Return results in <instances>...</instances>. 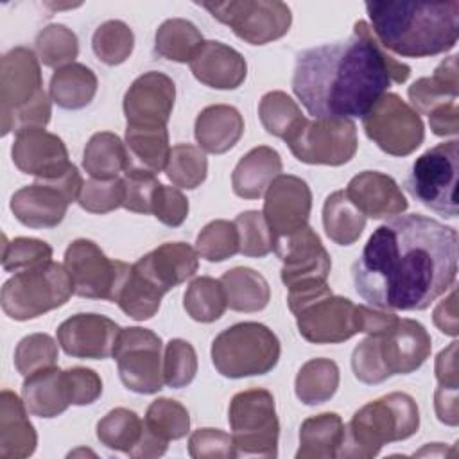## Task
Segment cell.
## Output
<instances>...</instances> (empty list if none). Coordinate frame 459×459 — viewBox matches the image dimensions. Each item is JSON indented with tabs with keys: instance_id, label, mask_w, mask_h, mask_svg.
Returning a JSON list of instances; mask_svg holds the SVG:
<instances>
[{
	"instance_id": "obj_7",
	"label": "cell",
	"mask_w": 459,
	"mask_h": 459,
	"mask_svg": "<svg viewBox=\"0 0 459 459\" xmlns=\"http://www.w3.org/2000/svg\"><path fill=\"white\" fill-rule=\"evenodd\" d=\"M280 351V341L269 326L244 321L222 330L213 339L212 362L226 378L256 377L276 368Z\"/></svg>"
},
{
	"instance_id": "obj_38",
	"label": "cell",
	"mask_w": 459,
	"mask_h": 459,
	"mask_svg": "<svg viewBox=\"0 0 459 459\" xmlns=\"http://www.w3.org/2000/svg\"><path fill=\"white\" fill-rule=\"evenodd\" d=\"M203 41L201 30L192 22L185 18H169L156 30L154 50L169 61L190 63Z\"/></svg>"
},
{
	"instance_id": "obj_36",
	"label": "cell",
	"mask_w": 459,
	"mask_h": 459,
	"mask_svg": "<svg viewBox=\"0 0 459 459\" xmlns=\"http://www.w3.org/2000/svg\"><path fill=\"white\" fill-rule=\"evenodd\" d=\"M126 147L142 169L151 172L165 170L172 149L167 126H126Z\"/></svg>"
},
{
	"instance_id": "obj_58",
	"label": "cell",
	"mask_w": 459,
	"mask_h": 459,
	"mask_svg": "<svg viewBox=\"0 0 459 459\" xmlns=\"http://www.w3.org/2000/svg\"><path fill=\"white\" fill-rule=\"evenodd\" d=\"M429 126L436 136H455L459 133L457 100L443 104L429 113Z\"/></svg>"
},
{
	"instance_id": "obj_37",
	"label": "cell",
	"mask_w": 459,
	"mask_h": 459,
	"mask_svg": "<svg viewBox=\"0 0 459 459\" xmlns=\"http://www.w3.org/2000/svg\"><path fill=\"white\" fill-rule=\"evenodd\" d=\"M339 387V368L330 359L307 360L294 382L296 396L305 405H319L328 402Z\"/></svg>"
},
{
	"instance_id": "obj_53",
	"label": "cell",
	"mask_w": 459,
	"mask_h": 459,
	"mask_svg": "<svg viewBox=\"0 0 459 459\" xmlns=\"http://www.w3.org/2000/svg\"><path fill=\"white\" fill-rule=\"evenodd\" d=\"M124 181L115 179H88L79 194V206L90 213H109L124 204Z\"/></svg>"
},
{
	"instance_id": "obj_57",
	"label": "cell",
	"mask_w": 459,
	"mask_h": 459,
	"mask_svg": "<svg viewBox=\"0 0 459 459\" xmlns=\"http://www.w3.org/2000/svg\"><path fill=\"white\" fill-rule=\"evenodd\" d=\"M457 341L450 342L445 350H441L436 357L434 373L437 384L443 387L459 389V369H457Z\"/></svg>"
},
{
	"instance_id": "obj_10",
	"label": "cell",
	"mask_w": 459,
	"mask_h": 459,
	"mask_svg": "<svg viewBox=\"0 0 459 459\" xmlns=\"http://www.w3.org/2000/svg\"><path fill=\"white\" fill-rule=\"evenodd\" d=\"M228 421L237 455H278L280 421L274 396L267 389H246L237 393L228 409Z\"/></svg>"
},
{
	"instance_id": "obj_25",
	"label": "cell",
	"mask_w": 459,
	"mask_h": 459,
	"mask_svg": "<svg viewBox=\"0 0 459 459\" xmlns=\"http://www.w3.org/2000/svg\"><path fill=\"white\" fill-rule=\"evenodd\" d=\"M194 77L208 88L235 90L247 75V63L244 56L230 45L221 41H203L190 61Z\"/></svg>"
},
{
	"instance_id": "obj_47",
	"label": "cell",
	"mask_w": 459,
	"mask_h": 459,
	"mask_svg": "<svg viewBox=\"0 0 459 459\" xmlns=\"http://www.w3.org/2000/svg\"><path fill=\"white\" fill-rule=\"evenodd\" d=\"M195 251L208 262H222L238 253V231L235 222L217 219L208 222L195 238Z\"/></svg>"
},
{
	"instance_id": "obj_40",
	"label": "cell",
	"mask_w": 459,
	"mask_h": 459,
	"mask_svg": "<svg viewBox=\"0 0 459 459\" xmlns=\"http://www.w3.org/2000/svg\"><path fill=\"white\" fill-rule=\"evenodd\" d=\"M183 307L186 314L197 323L217 321L228 307L221 280L210 276H199L192 280L185 290Z\"/></svg>"
},
{
	"instance_id": "obj_21",
	"label": "cell",
	"mask_w": 459,
	"mask_h": 459,
	"mask_svg": "<svg viewBox=\"0 0 459 459\" xmlns=\"http://www.w3.org/2000/svg\"><path fill=\"white\" fill-rule=\"evenodd\" d=\"M176 100L174 81L161 72H145L124 95L127 126H167Z\"/></svg>"
},
{
	"instance_id": "obj_42",
	"label": "cell",
	"mask_w": 459,
	"mask_h": 459,
	"mask_svg": "<svg viewBox=\"0 0 459 459\" xmlns=\"http://www.w3.org/2000/svg\"><path fill=\"white\" fill-rule=\"evenodd\" d=\"M258 117L264 129L281 140H287L305 120L296 100L285 91H267L258 104Z\"/></svg>"
},
{
	"instance_id": "obj_16",
	"label": "cell",
	"mask_w": 459,
	"mask_h": 459,
	"mask_svg": "<svg viewBox=\"0 0 459 459\" xmlns=\"http://www.w3.org/2000/svg\"><path fill=\"white\" fill-rule=\"evenodd\" d=\"M161 339L149 328H120L113 359L122 384L138 394H154L163 387Z\"/></svg>"
},
{
	"instance_id": "obj_29",
	"label": "cell",
	"mask_w": 459,
	"mask_h": 459,
	"mask_svg": "<svg viewBox=\"0 0 459 459\" xmlns=\"http://www.w3.org/2000/svg\"><path fill=\"white\" fill-rule=\"evenodd\" d=\"M22 400L25 402L27 411L38 418H56L72 405L65 375L56 366L25 377Z\"/></svg>"
},
{
	"instance_id": "obj_60",
	"label": "cell",
	"mask_w": 459,
	"mask_h": 459,
	"mask_svg": "<svg viewBox=\"0 0 459 459\" xmlns=\"http://www.w3.org/2000/svg\"><path fill=\"white\" fill-rule=\"evenodd\" d=\"M434 325L446 335L455 337L459 333L457 325V290L455 287L450 289L448 296L437 303V307L432 312Z\"/></svg>"
},
{
	"instance_id": "obj_8",
	"label": "cell",
	"mask_w": 459,
	"mask_h": 459,
	"mask_svg": "<svg viewBox=\"0 0 459 459\" xmlns=\"http://www.w3.org/2000/svg\"><path fill=\"white\" fill-rule=\"evenodd\" d=\"M74 294L65 264L54 260L14 273L0 294L2 310L14 321H29L63 307Z\"/></svg>"
},
{
	"instance_id": "obj_26",
	"label": "cell",
	"mask_w": 459,
	"mask_h": 459,
	"mask_svg": "<svg viewBox=\"0 0 459 459\" xmlns=\"http://www.w3.org/2000/svg\"><path fill=\"white\" fill-rule=\"evenodd\" d=\"M38 434L29 420L25 402L9 389L0 393V457L23 459L34 454Z\"/></svg>"
},
{
	"instance_id": "obj_11",
	"label": "cell",
	"mask_w": 459,
	"mask_h": 459,
	"mask_svg": "<svg viewBox=\"0 0 459 459\" xmlns=\"http://www.w3.org/2000/svg\"><path fill=\"white\" fill-rule=\"evenodd\" d=\"M249 45H265L285 36L292 23L290 7L278 0L197 2Z\"/></svg>"
},
{
	"instance_id": "obj_33",
	"label": "cell",
	"mask_w": 459,
	"mask_h": 459,
	"mask_svg": "<svg viewBox=\"0 0 459 459\" xmlns=\"http://www.w3.org/2000/svg\"><path fill=\"white\" fill-rule=\"evenodd\" d=\"M131 167V154L126 143L109 131L95 133L82 154V169L93 179H115Z\"/></svg>"
},
{
	"instance_id": "obj_5",
	"label": "cell",
	"mask_w": 459,
	"mask_h": 459,
	"mask_svg": "<svg viewBox=\"0 0 459 459\" xmlns=\"http://www.w3.org/2000/svg\"><path fill=\"white\" fill-rule=\"evenodd\" d=\"M420 429V409L407 393H389L368 402L344 425L337 457L371 459L387 443L403 441Z\"/></svg>"
},
{
	"instance_id": "obj_15",
	"label": "cell",
	"mask_w": 459,
	"mask_h": 459,
	"mask_svg": "<svg viewBox=\"0 0 459 459\" xmlns=\"http://www.w3.org/2000/svg\"><path fill=\"white\" fill-rule=\"evenodd\" d=\"M65 267L72 280L74 294L113 303L131 271L129 264L108 258L104 251L88 238L70 242L65 251Z\"/></svg>"
},
{
	"instance_id": "obj_4",
	"label": "cell",
	"mask_w": 459,
	"mask_h": 459,
	"mask_svg": "<svg viewBox=\"0 0 459 459\" xmlns=\"http://www.w3.org/2000/svg\"><path fill=\"white\" fill-rule=\"evenodd\" d=\"M432 351L427 328L409 317H396L387 328L368 333L351 353V369L362 384H380L393 375H409L421 368Z\"/></svg>"
},
{
	"instance_id": "obj_55",
	"label": "cell",
	"mask_w": 459,
	"mask_h": 459,
	"mask_svg": "<svg viewBox=\"0 0 459 459\" xmlns=\"http://www.w3.org/2000/svg\"><path fill=\"white\" fill-rule=\"evenodd\" d=\"M63 375L72 405H90L102 394V380L93 369L75 366L65 369Z\"/></svg>"
},
{
	"instance_id": "obj_3",
	"label": "cell",
	"mask_w": 459,
	"mask_h": 459,
	"mask_svg": "<svg viewBox=\"0 0 459 459\" xmlns=\"http://www.w3.org/2000/svg\"><path fill=\"white\" fill-rule=\"evenodd\" d=\"M377 41L402 57H430L452 50L459 34V2H368Z\"/></svg>"
},
{
	"instance_id": "obj_2",
	"label": "cell",
	"mask_w": 459,
	"mask_h": 459,
	"mask_svg": "<svg viewBox=\"0 0 459 459\" xmlns=\"http://www.w3.org/2000/svg\"><path fill=\"white\" fill-rule=\"evenodd\" d=\"M411 66L393 57L368 22L353 25L346 41L312 47L298 54L292 90L314 118H353L384 95L391 82H405Z\"/></svg>"
},
{
	"instance_id": "obj_48",
	"label": "cell",
	"mask_w": 459,
	"mask_h": 459,
	"mask_svg": "<svg viewBox=\"0 0 459 459\" xmlns=\"http://www.w3.org/2000/svg\"><path fill=\"white\" fill-rule=\"evenodd\" d=\"M238 231V253L244 256L262 258L274 247V233L271 231L265 217L258 210H247L235 217Z\"/></svg>"
},
{
	"instance_id": "obj_18",
	"label": "cell",
	"mask_w": 459,
	"mask_h": 459,
	"mask_svg": "<svg viewBox=\"0 0 459 459\" xmlns=\"http://www.w3.org/2000/svg\"><path fill=\"white\" fill-rule=\"evenodd\" d=\"M299 335L314 344H339L360 332V308L351 299L323 294L296 312Z\"/></svg>"
},
{
	"instance_id": "obj_6",
	"label": "cell",
	"mask_w": 459,
	"mask_h": 459,
	"mask_svg": "<svg viewBox=\"0 0 459 459\" xmlns=\"http://www.w3.org/2000/svg\"><path fill=\"white\" fill-rule=\"evenodd\" d=\"M50 100L36 52L27 47L5 52L0 61L2 136L23 127H45L52 115Z\"/></svg>"
},
{
	"instance_id": "obj_17",
	"label": "cell",
	"mask_w": 459,
	"mask_h": 459,
	"mask_svg": "<svg viewBox=\"0 0 459 459\" xmlns=\"http://www.w3.org/2000/svg\"><path fill=\"white\" fill-rule=\"evenodd\" d=\"M273 251L283 262L281 281L287 290H301L326 283L332 260L319 235L310 226L276 237Z\"/></svg>"
},
{
	"instance_id": "obj_44",
	"label": "cell",
	"mask_w": 459,
	"mask_h": 459,
	"mask_svg": "<svg viewBox=\"0 0 459 459\" xmlns=\"http://www.w3.org/2000/svg\"><path fill=\"white\" fill-rule=\"evenodd\" d=\"M165 174L178 188H197L208 174V160L204 151L190 143L174 145L165 165Z\"/></svg>"
},
{
	"instance_id": "obj_54",
	"label": "cell",
	"mask_w": 459,
	"mask_h": 459,
	"mask_svg": "<svg viewBox=\"0 0 459 459\" xmlns=\"http://www.w3.org/2000/svg\"><path fill=\"white\" fill-rule=\"evenodd\" d=\"M188 454L194 459H231L237 457V448L231 434L206 427L190 434Z\"/></svg>"
},
{
	"instance_id": "obj_56",
	"label": "cell",
	"mask_w": 459,
	"mask_h": 459,
	"mask_svg": "<svg viewBox=\"0 0 459 459\" xmlns=\"http://www.w3.org/2000/svg\"><path fill=\"white\" fill-rule=\"evenodd\" d=\"M152 215L165 226L178 228L188 217V199L176 186L161 185L154 197Z\"/></svg>"
},
{
	"instance_id": "obj_39",
	"label": "cell",
	"mask_w": 459,
	"mask_h": 459,
	"mask_svg": "<svg viewBox=\"0 0 459 459\" xmlns=\"http://www.w3.org/2000/svg\"><path fill=\"white\" fill-rule=\"evenodd\" d=\"M163 292L149 281L143 274H140L134 265H131V271L127 278L124 280L115 303L120 307V310L136 319V321H145L156 316L161 305Z\"/></svg>"
},
{
	"instance_id": "obj_31",
	"label": "cell",
	"mask_w": 459,
	"mask_h": 459,
	"mask_svg": "<svg viewBox=\"0 0 459 459\" xmlns=\"http://www.w3.org/2000/svg\"><path fill=\"white\" fill-rule=\"evenodd\" d=\"M344 436V423L337 412H321L307 418L299 427L296 459H333Z\"/></svg>"
},
{
	"instance_id": "obj_27",
	"label": "cell",
	"mask_w": 459,
	"mask_h": 459,
	"mask_svg": "<svg viewBox=\"0 0 459 459\" xmlns=\"http://www.w3.org/2000/svg\"><path fill=\"white\" fill-rule=\"evenodd\" d=\"M194 134L199 149L204 152L224 154L233 149L244 134V118L233 106L212 104L197 115Z\"/></svg>"
},
{
	"instance_id": "obj_46",
	"label": "cell",
	"mask_w": 459,
	"mask_h": 459,
	"mask_svg": "<svg viewBox=\"0 0 459 459\" xmlns=\"http://www.w3.org/2000/svg\"><path fill=\"white\" fill-rule=\"evenodd\" d=\"M145 427L165 441L181 439L190 430V414L178 400L158 398L154 400L143 418Z\"/></svg>"
},
{
	"instance_id": "obj_32",
	"label": "cell",
	"mask_w": 459,
	"mask_h": 459,
	"mask_svg": "<svg viewBox=\"0 0 459 459\" xmlns=\"http://www.w3.org/2000/svg\"><path fill=\"white\" fill-rule=\"evenodd\" d=\"M97 75L91 68L81 63H72L57 68L50 77V99L63 109H82L97 93Z\"/></svg>"
},
{
	"instance_id": "obj_13",
	"label": "cell",
	"mask_w": 459,
	"mask_h": 459,
	"mask_svg": "<svg viewBox=\"0 0 459 459\" xmlns=\"http://www.w3.org/2000/svg\"><path fill=\"white\" fill-rule=\"evenodd\" d=\"M82 178L75 165L56 179H38L32 185L22 186L11 197L13 215L29 228H54L68 210V204L79 199Z\"/></svg>"
},
{
	"instance_id": "obj_49",
	"label": "cell",
	"mask_w": 459,
	"mask_h": 459,
	"mask_svg": "<svg viewBox=\"0 0 459 459\" xmlns=\"http://www.w3.org/2000/svg\"><path fill=\"white\" fill-rule=\"evenodd\" d=\"M52 260V247L39 238L16 237L9 240L4 237L2 267L7 273H20Z\"/></svg>"
},
{
	"instance_id": "obj_59",
	"label": "cell",
	"mask_w": 459,
	"mask_h": 459,
	"mask_svg": "<svg viewBox=\"0 0 459 459\" xmlns=\"http://www.w3.org/2000/svg\"><path fill=\"white\" fill-rule=\"evenodd\" d=\"M434 409L441 423L448 427H457L459 423V396L455 387L437 385L434 391Z\"/></svg>"
},
{
	"instance_id": "obj_30",
	"label": "cell",
	"mask_w": 459,
	"mask_h": 459,
	"mask_svg": "<svg viewBox=\"0 0 459 459\" xmlns=\"http://www.w3.org/2000/svg\"><path fill=\"white\" fill-rule=\"evenodd\" d=\"M457 56H448L436 66L430 77H420L414 81L407 90V97L411 100L409 106L418 115H429L436 108L457 100Z\"/></svg>"
},
{
	"instance_id": "obj_14",
	"label": "cell",
	"mask_w": 459,
	"mask_h": 459,
	"mask_svg": "<svg viewBox=\"0 0 459 459\" xmlns=\"http://www.w3.org/2000/svg\"><path fill=\"white\" fill-rule=\"evenodd\" d=\"M362 127L391 156L412 154L425 138L421 117L396 93H384L362 117Z\"/></svg>"
},
{
	"instance_id": "obj_9",
	"label": "cell",
	"mask_w": 459,
	"mask_h": 459,
	"mask_svg": "<svg viewBox=\"0 0 459 459\" xmlns=\"http://www.w3.org/2000/svg\"><path fill=\"white\" fill-rule=\"evenodd\" d=\"M459 142L437 143L418 156L405 179L407 192L423 206L448 219L457 217Z\"/></svg>"
},
{
	"instance_id": "obj_34",
	"label": "cell",
	"mask_w": 459,
	"mask_h": 459,
	"mask_svg": "<svg viewBox=\"0 0 459 459\" xmlns=\"http://www.w3.org/2000/svg\"><path fill=\"white\" fill-rule=\"evenodd\" d=\"M226 292V303L237 312L264 310L271 299L267 280L251 267H233L221 278Z\"/></svg>"
},
{
	"instance_id": "obj_52",
	"label": "cell",
	"mask_w": 459,
	"mask_h": 459,
	"mask_svg": "<svg viewBox=\"0 0 459 459\" xmlns=\"http://www.w3.org/2000/svg\"><path fill=\"white\" fill-rule=\"evenodd\" d=\"M122 181L126 188L122 206L134 213H152L154 197L161 186L154 172L142 167H129L124 172Z\"/></svg>"
},
{
	"instance_id": "obj_28",
	"label": "cell",
	"mask_w": 459,
	"mask_h": 459,
	"mask_svg": "<svg viewBox=\"0 0 459 459\" xmlns=\"http://www.w3.org/2000/svg\"><path fill=\"white\" fill-rule=\"evenodd\" d=\"M281 174V158L276 149L258 145L246 152L233 169L231 186L242 199H258Z\"/></svg>"
},
{
	"instance_id": "obj_1",
	"label": "cell",
	"mask_w": 459,
	"mask_h": 459,
	"mask_svg": "<svg viewBox=\"0 0 459 459\" xmlns=\"http://www.w3.org/2000/svg\"><path fill=\"white\" fill-rule=\"evenodd\" d=\"M357 294L382 310H425L457 278V231L409 213L378 226L351 265Z\"/></svg>"
},
{
	"instance_id": "obj_20",
	"label": "cell",
	"mask_w": 459,
	"mask_h": 459,
	"mask_svg": "<svg viewBox=\"0 0 459 459\" xmlns=\"http://www.w3.org/2000/svg\"><path fill=\"white\" fill-rule=\"evenodd\" d=\"M312 192L307 181L292 174H280L265 190L264 217L276 237L308 226Z\"/></svg>"
},
{
	"instance_id": "obj_24",
	"label": "cell",
	"mask_w": 459,
	"mask_h": 459,
	"mask_svg": "<svg viewBox=\"0 0 459 459\" xmlns=\"http://www.w3.org/2000/svg\"><path fill=\"white\" fill-rule=\"evenodd\" d=\"M350 201L371 219H385L407 210L409 203L398 183L378 170H364L350 179L346 186Z\"/></svg>"
},
{
	"instance_id": "obj_22",
	"label": "cell",
	"mask_w": 459,
	"mask_h": 459,
	"mask_svg": "<svg viewBox=\"0 0 459 459\" xmlns=\"http://www.w3.org/2000/svg\"><path fill=\"white\" fill-rule=\"evenodd\" d=\"M120 326L100 314H75L57 326L63 351L77 359L102 360L113 357Z\"/></svg>"
},
{
	"instance_id": "obj_35",
	"label": "cell",
	"mask_w": 459,
	"mask_h": 459,
	"mask_svg": "<svg viewBox=\"0 0 459 459\" xmlns=\"http://www.w3.org/2000/svg\"><path fill=\"white\" fill-rule=\"evenodd\" d=\"M323 226L330 240L339 246H351L364 231L366 215L350 201L344 190H337L325 199Z\"/></svg>"
},
{
	"instance_id": "obj_61",
	"label": "cell",
	"mask_w": 459,
	"mask_h": 459,
	"mask_svg": "<svg viewBox=\"0 0 459 459\" xmlns=\"http://www.w3.org/2000/svg\"><path fill=\"white\" fill-rule=\"evenodd\" d=\"M425 454H430V455H446V448L441 445V443H429L427 446H423L420 452H416L414 455H425Z\"/></svg>"
},
{
	"instance_id": "obj_43",
	"label": "cell",
	"mask_w": 459,
	"mask_h": 459,
	"mask_svg": "<svg viewBox=\"0 0 459 459\" xmlns=\"http://www.w3.org/2000/svg\"><path fill=\"white\" fill-rule=\"evenodd\" d=\"M36 56L48 68L72 65L79 54V41L72 29L63 23H50L36 36Z\"/></svg>"
},
{
	"instance_id": "obj_19",
	"label": "cell",
	"mask_w": 459,
	"mask_h": 459,
	"mask_svg": "<svg viewBox=\"0 0 459 459\" xmlns=\"http://www.w3.org/2000/svg\"><path fill=\"white\" fill-rule=\"evenodd\" d=\"M11 156L20 172L38 179H56L70 170L65 142L45 127H23L16 131Z\"/></svg>"
},
{
	"instance_id": "obj_45",
	"label": "cell",
	"mask_w": 459,
	"mask_h": 459,
	"mask_svg": "<svg viewBox=\"0 0 459 459\" xmlns=\"http://www.w3.org/2000/svg\"><path fill=\"white\" fill-rule=\"evenodd\" d=\"M91 48L102 63L115 66L127 61L133 54L134 34L126 22L108 20L95 29Z\"/></svg>"
},
{
	"instance_id": "obj_41",
	"label": "cell",
	"mask_w": 459,
	"mask_h": 459,
	"mask_svg": "<svg viewBox=\"0 0 459 459\" xmlns=\"http://www.w3.org/2000/svg\"><path fill=\"white\" fill-rule=\"evenodd\" d=\"M142 434H143V421L134 411H129L126 407L111 409L97 423L99 441L104 446L124 452L127 455L138 445Z\"/></svg>"
},
{
	"instance_id": "obj_12",
	"label": "cell",
	"mask_w": 459,
	"mask_h": 459,
	"mask_svg": "<svg viewBox=\"0 0 459 459\" xmlns=\"http://www.w3.org/2000/svg\"><path fill=\"white\" fill-rule=\"evenodd\" d=\"M285 143L301 163L339 167L357 152V126L348 118H305Z\"/></svg>"
},
{
	"instance_id": "obj_23",
	"label": "cell",
	"mask_w": 459,
	"mask_h": 459,
	"mask_svg": "<svg viewBox=\"0 0 459 459\" xmlns=\"http://www.w3.org/2000/svg\"><path fill=\"white\" fill-rule=\"evenodd\" d=\"M133 265L165 294L197 273L199 255L186 242H165Z\"/></svg>"
},
{
	"instance_id": "obj_50",
	"label": "cell",
	"mask_w": 459,
	"mask_h": 459,
	"mask_svg": "<svg viewBox=\"0 0 459 459\" xmlns=\"http://www.w3.org/2000/svg\"><path fill=\"white\" fill-rule=\"evenodd\" d=\"M57 362V344L48 333H29L14 350V366L20 375L29 377Z\"/></svg>"
},
{
	"instance_id": "obj_51",
	"label": "cell",
	"mask_w": 459,
	"mask_h": 459,
	"mask_svg": "<svg viewBox=\"0 0 459 459\" xmlns=\"http://www.w3.org/2000/svg\"><path fill=\"white\" fill-rule=\"evenodd\" d=\"M197 373V355L185 339H170L163 351V382L172 389L186 387Z\"/></svg>"
}]
</instances>
